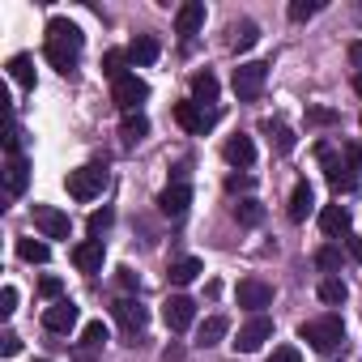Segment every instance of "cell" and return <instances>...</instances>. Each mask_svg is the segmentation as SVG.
I'll list each match as a JSON object with an SVG mask.
<instances>
[{
	"mask_svg": "<svg viewBox=\"0 0 362 362\" xmlns=\"http://www.w3.org/2000/svg\"><path fill=\"white\" fill-rule=\"evenodd\" d=\"M81 345H86V354H90V349H103V345H107V324H103V320H90V324L81 328ZM86 354H81V362H90Z\"/></svg>",
	"mask_w": 362,
	"mask_h": 362,
	"instance_id": "cell-30",
	"label": "cell"
},
{
	"mask_svg": "<svg viewBox=\"0 0 362 362\" xmlns=\"http://www.w3.org/2000/svg\"><path fill=\"white\" fill-rule=\"evenodd\" d=\"M30 184V162L22 153H9V166H5V192L9 197H22Z\"/></svg>",
	"mask_w": 362,
	"mask_h": 362,
	"instance_id": "cell-17",
	"label": "cell"
},
{
	"mask_svg": "<svg viewBox=\"0 0 362 362\" xmlns=\"http://www.w3.org/2000/svg\"><path fill=\"white\" fill-rule=\"evenodd\" d=\"M349 60L362 69V39H354V43H349Z\"/></svg>",
	"mask_w": 362,
	"mask_h": 362,
	"instance_id": "cell-47",
	"label": "cell"
},
{
	"mask_svg": "<svg viewBox=\"0 0 362 362\" xmlns=\"http://www.w3.org/2000/svg\"><path fill=\"white\" fill-rule=\"evenodd\" d=\"M81 47H86V35L69 22V18H52L47 22V35H43V56L52 60L56 73H73L77 60H81Z\"/></svg>",
	"mask_w": 362,
	"mask_h": 362,
	"instance_id": "cell-1",
	"label": "cell"
},
{
	"mask_svg": "<svg viewBox=\"0 0 362 362\" xmlns=\"http://www.w3.org/2000/svg\"><path fill=\"white\" fill-rule=\"evenodd\" d=\"M30 214H35V226H39L43 239H69V230H73L69 226V214H60L56 205H35Z\"/></svg>",
	"mask_w": 362,
	"mask_h": 362,
	"instance_id": "cell-12",
	"label": "cell"
},
{
	"mask_svg": "<svg viewBox=\"0 0 362 362\" xmlns=\"http://www.w3.org/2000/svg\"><path fill=\"white\" fill-rule=\"evenodd\" d=\"M175 119L184 124L192 136H205V132L218 124V111H214V107H201V103H192V98H184V103H175Z\"/></svg>",
	"mask_w": 362,
	"mask_h": 362,
	"instance_id": "cell-7",
	"label": "cell"
},
{
	"mask_svg": "<svg viewBox=\"0 0 362 362\" xmlns=\"http://www.w3.org/2000/svg\"><path fill=\"white\" fill-rule=\"evenodd\" d=\"M145 132H149V119H145L141 111H132V115H124V128H119V136H124V145H136V141H145Z\"/></svg>",
	"mask_w": 362,
	"mask_h": 362,
	"instance_id": "cell-27",
	"label": "cell"
},
{
	"mask_svg": "<svg viewBox=\"0 0 362 362\" xmlns=\"http://www.w3.org/2000/svg\"><path fill=\"white\" fill-rule=\"evenodd\" d=\"M13 311H18V290L5 286V290H0V315H13Z\"/></svg>",
	"mask_w": 362,
	"mask_h": 362,
	"instance_id": "cell-38",
	"label": "cell"
},
{
	"mask_svg": "<svg viewBox=\"0 0 362 362\" xmlns=\"http://www.w3.org/2000/svg\"><path fill=\"white\" fill-rule=\"evenodd\" d=\"M269 337H273V320H269V315H252V320L239 328V337H235V349H239V354H256V349H260Z\"/></svg>",
	"mask_w": 362,
	"mask_h": 362,
	"instance_id": "cell-11",
	"label": "cell"
},
{
	"mask_svg": "<svg viewBox=\"0 0 362 362\" xmlns=\"http://www.w3.org/2000/svg\"><path fill=\"white\" fill-rule=\"evenodd\" d=\"M345 252H349V260H358V264H362V239H358L354 230L345 235Z\"/></svg>",
	"mask_w": 362,
	"mask_h": 362,
	"instance_id": "cell-42",
	"label": "cell"
},
{
	"mask_svg": "<svg viewBox=\"0 0 362 362\" xmlns=\"http://www.w3.org/2000/svg\"><path fill=\"white\" fill-rule=\"evenodd\" d=\"M103 239H81L77 247H73V264L81 269V273H98L103 269Z\"/></svg>",
	"mask_w": 362,
	"mask_h": 362,
	"instance_id": "cell-18",
	"label": "cell"
},
{
	"mask_svg": "<svg viewBox=\"0 0 362 362\" xmlns=\"http://www.w3.org/2000/svg\"><path fill=\"white\" fill-rule=\"evenodd\" d=\"M115 281H119V290H128V294H136V290H141V277H136L132 269H119V273H115Z\"/></svg>",
	"mask_w": 362,
	"mask_h": 362,
	"instance_id": "cell-39",
	"label": "cell"
},
{
	"mask_svg": "<svg viewBox=\"0 0 362 362\" xmlns=\"http://www.w3.org/2000/svg\"><path fill=\"white\" fill-rule=\"evenodd\" d=\"M239 188H243V192L252 188V175H230V179H226V192H239Z\"/></svg>",
	"mask_w": 362,
	"mask_h": 362,
	"instance_id": "cell-44",
	"label": "cell"
},
{
	"mask_svg": "<svg viewBox=\"0 0 362 362\" xmlns=\"http://www.w3.org/2000/svg\"><path fill=\"white\" fill-rule=\"evenodd\" d=\"M358 124H362V115H358Z\"/></svg>",
	"mask_w": 362,
	"mask_h": 362,
	"instance_id": "cell-49",
	"label": "cell"
},
{
	"mask_svg": "<svg viewBox=\"0 0 362 362\" xmlns=\"http://www.w3.org/2000/svg\"><path fill=\"white\" fill-rule=\"evenodd\" d=\"M315 153H320V166H324V179H328V188H332L337 197H341V192L349 197V192L358 188V170L345 162V153H337L332 145H320Z\"/></svg>",
	"mask_w": 362,
	"mask_h": 362,
	"instance_id": "cell-3",
	"label": "cell"
},
{
	"mask_svg": "<svg viewBox=\"0 0 362 362\" xmlns=\"http://www.w3.org/2000/svg\"><path fill=\"white\" fill-rule=\"evenodd\" d=\"M39 362H47V358H39Z\"/></svg>",
	"mask_w": 362,
	"mask_h": 362,
	"instance_id": "cell-50",
	"label": "cell"
},
{
	"mask_svg": "<svg viewBox=\"0 0 362 362\" xmlns=\"http://www.w3.org/2000/svg\"><path fill=\"white\" fill-rule=\"evenodd\" d=\"M77 320H81V311H77V303H73V298H60V303H52V307L43 311L47 332H73V328H77Z\"/></svg>",
	"mask_w": 362,
	"mask_h": 362,
	"instance_id": "cell-14",
	"label": "cell"
},
{
	"mask_svg": "<svg viewBox=\"0 0 362 362\" xmlns=\"http://www.w3.org/2000/svg\"><path fill=\"white\" fill-rule=\"evenodd\" d=\"M111 311H115L119 328H124V332L132 337V345H136V337H141V332H145V324H149V311H145V307H141L136 298H119V303H115Z\"/></svg>",
	"mask_w": 362,
	"mask_h": 362,
	"instance_id": "cell-13",
	"label": "cell"
},
{
	"mask_svg": "<svg viewBox=\"0 0 362 362\" xmlns=\"http://www.w3.org/2000/svg\"><path fill=\"white\" fill-rule=\"evenodd\" d=\"M128 60H132V64H153V60H158V39L136 35V39L128 43Z\"/></svg>",
	"mask_w": 362,
	"mask_h": 362,
	"instance_id": "cell-24",
	"label": "cell"
},
{
	"mask_svg": "<svg viewBox=\"0 0 362 362\" xmlns=\"http://www.w3.org/2000/svg\"><path fill=\"white\" fill-rule=\"evenodd\" d=\"M298 337H303L315 354H324V358H332V354H341V349H345V324H341V315L307 320V324L298 328Z\"/></svg>",
	"mask_w": 362,
	"mask_h": 362,
	"instance_id": "cell-2",
	"label": "cell"
},
{
	"mask_svg": "<svg viewBox=\"0 0 362 362\" xmlns=\"http://www.w3.org/2000/svg\"><path fill=\"white\" fill-rule=\"evenodd\" d=\"M9 77H13L22 90H35V60H30V56H13V60H9Z\"/></svg>",
	"mask_w": 362,
	"mask_h": 362,
	"instance_id": "cell-26",
	"label": "cell"
},
{
	"mask_svg": "<svg viewBox=\"0 0 362 362\" xmlns=\"http://www.w3.org/2000/svg\"><path fill=\"white\" fill-rule=\"evenodd\" d=\"M256 39H260V26H256V22H235V26H230V47H235V52H252Z\"/></svg>",
	"mask_w": 362,
	"mask_h": 362,
	"instance_id": "cell-23",
	"label": "cell"
},
{
	"mask_svg": "<svg viewBox=\"0 0 362 362\" xmlns=\"http://www.w3.org/2000/svg\"><path fill=\"white\" fill-rule=\"evenodd\" d=\"M39 294H43V298H52V303H60L64 281H60V277H43V281H39Z\"/></svg>",
	"mask_w": 362,
	"mask_h": 362,
	"instance_id": "cell-37",
	"label": "cell"
},
{
	"mask_svg": "<svg viewBox=\"0 0 362 362\" xmlns=\"http://www.w3.org/2000/svg\"><path fill=\"white\" fill-rule=\"evenodd\" d=\"M264 81H269V64L264 60H247L235 69V94L239 103H256L264 94Z\"/></svg>",
	"mask_w": 362,
	"mask_h": 362,
	"instance_id": "cell-5",
	"label": "cell"
},
{
	"mask_svg": "<svg viewBox=\"0 0 362 362\" xmlns=\"http://www.w3.org/2000/svg\"><path fill=\"white\" fill-rule=\"evenodd\" d=\"M201 26H205V5H201V0H188V5H179V13H175V35H179V39L188 43Z\"/></svg>",
	"mask_w": 362,
	"mask_h": 362,
	"instance_id": "cell-15",
	"label": "cell"
},
{
	"mask_svg": "<svg viewBox=\"0 0 362 362\" xmlns=\"http://www.w3.org/2000/svg\"><path fill=\"white\" fill-rule=\"evenodd\" d=\"M201 273H205V264H201L197 256H179V260H170V269H166V281H170V286H192Z\"/></svg>",
	"mask_w": 362,
	"mask_h": 362,
	"instance_id": "cell-20",
	"label": "cell"
},
{
	"mask_svg": "<svg viewBox=\"0 0 362 362\" xmlns=\"http://www.w3.org/2000/svg\"><path fill=\"white\" fill-rule=\"evenodd\" d=\"M311 214H315V192H311L307 179H298L294 192H290V222H307Z\"/></svg>",
	"mask_w": 362,
	"mask_h": 362,
	"instance_id": "cell-19",
	"label": "cell"
},
{
	"mask_svg": "<svg viewBox=\"0 0 362 362\" xmlns=\"http://www.w3.org/2000/svg\"><path fill=\"white\" fill-rule=\"evenodd\" d=\"M64 188H69V197H73V201H94V197H103V188H107V170H103V166L69 170Z\"/></svg>",
	"mask_w": 362,
	"mask_h": 362,
	"instance_id": "cell-4",
	"label": "cell"
},
{
	"mask_svg": "<svg viewBox=\"0 0 362 362\" xmlns=\"http://www.w3.org/2000/svg\"><path fill=\"white\" fill-rule=\"evenodd\" d=\"M264 132L273 136V145H277V153H290V149H294V132H290L286 124H273V119H269V124H264Z\"/></svg>",
	"mask_w": 362,
	"mask_h": 362,
	"instance_id": "cell-33",
	"label": "cell"
},
{
	"mask_svg": "<svg viewBox=\"0 0 362 362\" xmlns=\"http://www.w3.org/2000/svg\"><path fill=\"white\" fill-rule=\"evenodd\" d=\"M18 349H22V337H18V332H0V354L13 358Z\"/></svg>",
	"mask_w": 362,
	"mask_h": 362,
	"instance_id": "cell-40",
	"label": "cell"
},
{
	"mask_svg": "<svg viewBox=\"0 0 362 362\" xmlns=\"http://www.w3.org/2000/svg\"><path fill=\"white\" fill-rule=\"evenodd\" d=\"M188 205H192V188H188V179H175V184H166V188L158 192V209H162V218H184V214H188Z\"/></svg>",
	"mask_w": 362,
	"mask_h": 362,
	"instance_id": "cell-10",
	"label": "cell"
},
{
	"mask_svg": "<svg viewBox=\"0 0 362 362\" xmlns=\"http://www.w3.org/2000/svg\"><path fill=\"white\" fill-rule=\"evenodd\" d=\"M349 298V286L341 281V277H324L320 281V303H328V307H341Z\"/></svg>",
	"mask_w": 362,
	"mask_h": 362,
	"instance_id": "cell-29",
	"label": "cell"
},
{
	"mask_svg": "<svg viewBox=\"0 0 362 362\" xmlns=\"http://www.w3.org/2000/svg\"><path fill=\"white\" fill-rule=\"evenodd\" d=\"M354 90H358V94H362V73H358V77H354Z\"/></svg>",
	"mask_w": 362,
	"mask_h": 362,
	"instance_id": "cell-48",
	"label": "cell"
},
{
	"mask_svg": "<svg viewBox=\"0 0 362 362\" xmlns=\"http://www.w3.org/2000/svg\"><path fill=\"white\" fill-rule=\"evenodd\" d=\"M192 103H201V107H205V103H218V77H214L209 69L192 77Z\"/></svg>",
	"mask_w": 362,
	"mask_h": 362,
	"instance_id": "cell-25",
	"label": "cell"
},
{
	"mask_svg": "<svg viewBox=\"0 0 362 362\" xmlns=\"http://www.w3.org/2000/svg\"><path fill=\"white\" fill-rule=\"evenodd\" d=\"M18 256H22L26 264H47L52 247H47L43 239H18Z\"/></svg>",
	"mask_w": 362,
	"mask_h": 362,
	"instance_id": "cell-28",
	"label": "cell"
},
{
	"mask_svg": "<svg viewBox=\"0 0 362 362\" xmlns=\"http://www.w3.org/2000/svg\"><path fill=\"white\" fill-rule=\"evenodd\" d=\"M188 354H184V345H179V341H170L166 349H162V362H184Z\"/></svg>",
	"mask_w": 362,
	"mask_h": 362,
	"instance_id": "cell-43",
	"label": "cell"
},
{
	"mask_svg": "<svg viewBox=\"0 0 362 362\" xmlns=\"http://www.w3.org/2000/svg\"><path fill=\"white\" fill-rule=\"evenodd\" d=\"M124 64H128V52H107V56H103V77H111V86H115L119 77H128Z\"/></svg>",
	"mask_w": 362,
	"mask_h": 362,
	"instance_id": "cell-31",
	"label": "cell"
},
{
	"mask_svg": "<svg viewBox=\"0 0 362 362\" xmlns=\"http://www.w3.org/2000/svg\"><path fill=\"white\" fill-rule=\"evenodd\" d=\"M315 264H320V269H324V273L332 277V273L341 269V247H337V243H328V247H320V252H315Z\"/></svg>",
	"mask_w": 362,
	"mask_h": 362,
	"instance_id": "cell-34",
	"label": "cell"
},
{
	"mask_svg": "<svg viewBox=\"0 0 362 362\" xmlns=\"http://www.w3.org/2000/svg\"><path fill=\"white\" fill-rule=\"evenodd\" d=\"M111 222H115V214H111V209H94V214H90V239L107 235V230H111Z\"/></svg>",
	"mask_w": 362,
	"mask_h": 362,
	"instance_id": "cell-35",
	"label": "cell"
},
{
	"mask_svg": "<svg viewBox=\"0 0 362 362\" xmlns=\"http://www.w3.org/2000/svg\"><path fill=\"white\" fill-rule=\"evenodd\" d=\"M273 362H303V354H298V345H277Z\"/></svg>",
	"mask_w": 362,
	"mask_h": 362,
	"instance_id": "cell-41",
	"label": "cell"
},
{
	"mask_svg": "<svg viewBox=\"0 0 362 362\" xmlns=\"http://www.w3.org/2000/svg\"><path fill=\"white\" fill-rule=\"evenodd\" d=\"M111 98H115V107H119L124 115H132V111L149 98V86H145L136 73H128V77H119V81L111 86Z\"/></svg>",
	"mask_w": 362,
	"mask_h": 362,
	"instance_id": "cell-9",
	"label": "cell"
},
{
	"mask_svg": "<svg viewBox=\"0 0 362 362\" xmlns=\"http://www.w3.org/2000/svg\"><path fill=\"white\" fill-rule=\"evenodd\" d=\"M341 153H345V162H349L354 170H362V149H358V145H341Z\"/></svg>",
	"mask_w": 362,
	"mask_h": 362,
	"instance_id": "cell-45",
	"label": "cell"
},
{
	"mask_svg": "<svg viewBox=\"0 0 362 362\" xmlns=\"http://www.w3.org/2000/svg\"><path fill=\"white\" fill-rule=\"evenodd\" d=\"M162 320H166L170 332H188V328L197 324V303H192L188 294H170V298L162 303Z\"/></svg>",
	"mask_w": 362,
	"mask_h": 362,
	"instance_id": "cell-8",
	"label": "cell"
},
{
	"mask_svg": "<svg viewBox=\"0 0 362 362\" xmlns=\"http://www.w3.org/2000/svg\"><path fill=\"white\" fill-rule=\"evenodd\" d=\"M235 298H239L243 311L264 315V307H273V286H269L264 277H243V281L235 286Z\"/></svg>",
	"mask_w": 362,
	"mask_h": 362,
	"instance_id": "cell-6",
	"label": "cell"
},
{
	"mask_svg": "<svg viewBox=\"0 0 362 362\" xmlns=\"http://www.w3.org/2000/svg\"><path fill=\"white\" fill-rule=\"evenodd\" d=\"M315 13H320L315 0H294V5H290V22H307V18H315Z\"/></svg>",
	"mask_w": 362,
	"mask_h": 362,
	"instance_id": "cell-36",
	"label": "cell"
},
{
	"mask_svg": "<svg viewBox=\"0 0 362 362\" xmlns=\"http://www.w3.org/2000/svg\"><path fill=\"white\" fill-rule=\"evenodd\" d=\"M235 218H239L243 226H260V222H264V205L247 197V201H239V205H235Z\"/></svg>",
	"mask_w": 362,
	"mask_h": 362,
	"instance_id": "cell-32",
	"label": "cell"
},
{
	"mask_svg": "<svg viewBox=\"0 0 362 362\" xmlns=\"http://www.w3.org/2000/svg\"><path fill=\"white\" fill-rule=\"evenodd\" d=\"M222 153H226V162L239 166V170L256 162V145H252V136H230V141L222 145Z\"/></svg>",
	"mask_w": 362,
	"mask_h": 362,
	"instance_id": "cell-21",
	"label": "cell"
},
{
	"mask_svg": "<svg viewBox=\"0 0 362 362\" xmlns=\"http://www.w3.org/2000/svg\"><path fill=\"white\" fill-rule=\"evenodd\" d=\"M337 119V111H328V107H311V124H332Z\"/></svg>",
	"mask_w": 362,
	"mask_h": 362,
	"instance_id": "cell-46",
	"label": "cell"
},
{
	"mask_svg": "<svg viewBox=\"0 0 362 362\" xmlns=\"http://www.w3.org/2000/svg\"><path fill=\"white\" fill-rule=\"evenodd\" d=\"M226 332H230V320H226V315H209V320L197 328V345H205V349H209V345H218Z\"/></svg>",
	"mask_w": 362,
	"mask_h": 362,
	"instance_id": "cell-22",
	"label": "cell"
},
{
	"mask_svg": "<svg viewBox=\"0 0 362 362\" xmlns=\"http://www.w3.org/2000/svg\"><path fill=\"white\" fill-rule=\"evenodd\" d=\"M349 222H354V218H349L345 205H324V209H320V230H324L328 239H345V235H349Z\"/></svg>",
	"mask_w": 362,
	"mask_h": 362,
	"instance_id": "cell-16",
	"label": "cell"
}]
</instances>
